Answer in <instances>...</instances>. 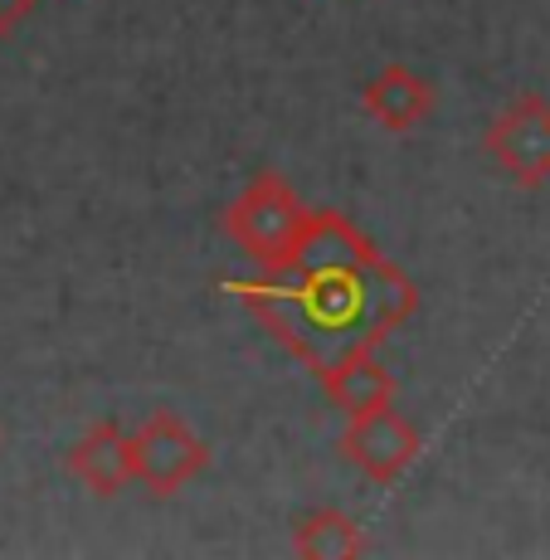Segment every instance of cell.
<instances>
[{
	"instance_id": "obj_6",
	"label": "cell",
	"mask_w": 550,
	"mask_h": 560,
	"mask_svg": "<svg viewBox=\"0 0 550 560\" xmlns=\"http://www.w3.org/2000/svg\"><path fill=\"white\" fill-rule=\"evenodd\" d=\"M434 83L424 79V73H414L409 63H385L381 73H375L371 83L361 89V107L365 117H371L375 127H385V132L405 137V132H419V127L434 117Z\"/></svg>"
},
{
	"instance_id": "obj_3",
	"label": "cell",
	"mask_w": 550,
	"mask_h": 560,
	"mask_svg": "<svg viewBox=\"0 0 550 560\" xmlns=\"http://www.w3.org/2000/svg\"><path fill=\"white\" fill-rule=\"evenodd\" d=\"M210 468V444L176 415V409H151L142 429L132 434V472L151 498H176L186 482H196Z\"/></svg>"
},
{
	"instance_id": "obj_5",
	"label": "cell",
	"mask_w": 550,
	"mask_h": 560,
	"mask_svg": "<svg viewBox=\"0 0 550 560\" xmlns=\"http://www.w3.org/2000/svg\"><path fill=\"white\" fill-rule=\"evenodd\" d=\"M419 448H424V439H419V429L409 424L405 415H395V405L351 419L347 434H341V454H347V463H355L371 482L405 478V472L414 468Z\"/></svg>"
},
{
	"instance_id": "obj_9",
	"label": "cell",
	"mask_w": 550,
	"mask_h": 560,
	"mask_svg": "<svg viewBox=\"0 0 550 560\" xmlns=\"http://www.w3.org/2000/svg\"><path fill=\"white\" fill-rule=\"evenodd\" d=\"M371 551L361 522L341 508H317L293 526V556L302 560H355Z\"/></svg>"
},
{
	"instance_id": "obj_2",
	"label": "cell",
	"mask_w": 550,
	"mask_h": 560,
	"mask_svg": "<svg viewBox=\"0 0 550 560\" xmlns=\"http://www.w3.org/2000/svg\"><path fill=\"white\" fill-rule=\"evenodd\" d=\"M307 205L278 171H264L239 190V200L224 210V234L254 258L264 273L283 268L293 258L302 230H307Z\"/></svg>"
},
{
	"instance_id": "obj_4",
	"label": "cell",
	"mask_w": 550,
	"mask_h": 560,
	"mask_svg": "<svg viewBox=\"0 0 550 560\" xmlns=\"http://www.w3.org/2000/svg\"><path fill=\"white\" fill-rule=\"evenodd\" d=\"M482 147L498 161V171L512 186H546L550 180V98L541 93H516L502 103V113L488 122Z\"/></svg>"
},
{
	"instance_id": "obj_1",
	"label": "cell",
	"mask_w": 550,
	"mask_h": 560,
	"mask_svg": "<svg viewBox=\"0 0 550 560\" xmlns=\"http://www.w3.org/2000/svg\"><path fill=\"white\" fill-rule=\"evenodd\" d=\"M224 293L278 337L307 371L375 351L419 307V288L337 210H312L293 258L273 273L230 278Z\"/></svg>"
},
{
	"instance_id": "obj_8",
	"label": "cell",
	"mask_w": 550,
	"mask_h": 560,
	"mask_svg": "<svg viewBox=\"0 0 550 560\" xmlns=\"http://www.w3.org/2000/svg\"><path fill=\"white\" fill-rule=\"evenodd\" d=\"M317 381H321V390H327V400L347 419H361V415H375V409L395 405V375L375 361V351H355V357L327 365Z\"/></svg>"
},
{
	"instance_id": "obj_7",
	"label": "cell",
	"mask_w": 550,
	"mask_h": 560,
	"mask_svg": "<svg viewBox=\"0 0 550 560\" xmlns=\"http://www.w3.org/2000/svg\"><path fill=\"white\" fill-rule=\"evenodd\" d=\"M69 472L93 498H117L127 482H137L132 434H122V424H113V419H98V424L69 448Z\"/></svg>"
},
{
	"instance_id": "obj_10",
	"label": "cell",
	"mask_w": 550,
	"mask_h": 560,
	"mask_svg": "<svg viewBox=\"0 0 550 560\" xmlns=\"http://www.w3.org/2000/svg\"><path fill=\"white\" fill-rule=\"evenodd\" d=\"M45 5V0H0V39L15 35L20 20H30V10Z\"/></svg>"
}]
</instances>
